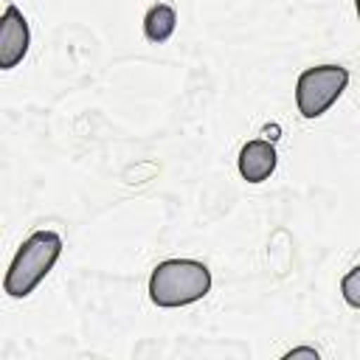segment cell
<instances>
[{
	"label": "cell",
	"instance_id": "cell-4",
	"mask_svg": "<svg viewBox=\"0 0 360 360\" xmlns=\"http://www.w3.org/2000/svg\"><path fill=\"white\" fill-rule=\"evenodd\" d=\"M28 42H31V34L22 11L17 6H6L0 20V68L3 70L17 68L28 51Z\"/></svg>",
	"mask_w": 360,
	"mask_h": 360
},
{
	"label": "cell",
	"instance_id": "cell-5",
	"mask_svg": "<svg viewBox=\"0 0 360 360\" xmlns=\"http://www.w3.org/2000/svg\"><path fill=\"white\" fill-rule=\"evenodd\" d=\"M278 163V155H276V146L270 141H248L242 149H239V174L248 180V183H262L273 174Z\"/></svg>",
	"mask_w": 360,
	"mask_h": 360
},
{
	"label": "cell",
	"instance_id": "cell-1",
	"mask_svg": "<svg viewBox=\"0 0 360 360\" xmlns=\"http://www.w3.org/2000/svg\"><path fill=\"white\" fill-rule=\"evenodd\" d=\"M211 290V270L194 259H166L149 276L152 304L172 309L205 298Z\"/></svg>",
	"mask_w": 360,
	"mask_h": 360
},
{
	"label": "cell",
	"instance_id": "cell-7",
	"mask_svg": "<svg viewBox=\"0 0 360 360\" xmlns=\"http://www.w3.org/2000/svg\"><path fill=\"white\" fill-rule=\"evenodd\" d=\"M340 292H343V298H346L349 307H357V309H360V264L352 267V270L340 278Z\"/></svg>",
	"mask_w": 360,
	"mask_h": 360
},
{
	"label": "cell",
	"instance_id": "cell-9",
	"mask_svg": "<svg viewBox=\"0 0 360 360\" xmlns=\"http://www.w3.org/2000/svg\"><path fill=\"white\" fill-rule=\"evenodd\" d=\"M354 6H357V20H360V0H354Z\"/></svg>",
	"mask_w": 360,
	"mask_h": 360
},
{
	"label": "cell",
	"instance_id": "cell-2",
	"mask_svg": "<svg viewBox=\"0 0 360 360\" xmlns=\"http://www.w3.org/2000/svg\"><path fill=\"white\" fill-rule=\"evenodd\" d=\"M62 253V236L53 231H34L20 250L11 259V267L6 273V292L11 298H25L34 292V287L51 273V267L56 264Z\"/></svg>",
	"mask_w": 360,
	"mask_h": 360
},
{
	"label": "cell",
	"instance_id": "cell-8",
	"mask_svg": "<svg viewBox=\"0 0 360 360\" xmlns=\"http://www.w3.org/2000/svg\"><path fill=\"white\" fill-rule=\"evenodd\" d=\"M292 357H312V360H318V352L312 346H298V349H292V352L284 354V360H292Z\"/></svg>",
	"mask_w": 360,
	"mask_h": 360
},
{
	"label": "cell",
	"instance_id": "cell-6",
	"mask_svg": "<svg viewBox=\"0 0 360 360\" xmlns=\"http://www.w3.org/2000/svg\"><path fill=\"white\" fill-rule=\"evenodd\" d=\"M177 28V14L169 3H155L143 17V34L149 42H166Z\"/></svg>",
	"mask_w": 360,
	"mask_h": 360
},
{
	"label": "cell",
	"instance_id": "cell-3",
	"mask_svg": "<svg viewBox=\"0 0 360 360\" xmlns=\"http://www.w3.org/2000/svg\"><path fill=\"white\" fill-rule=\"evenodd\" d=\"M349 70L340 65H318L307 68L295 82V104L304 118L323 115L346 90Z\"/></svg>",
	"mask_w": 360,
	"mask_h": 360
}]
</instances>
